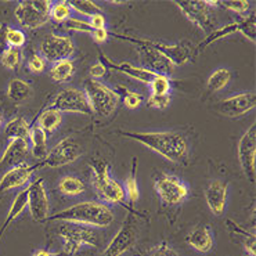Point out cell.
<instances>
[{
  "label": "cell",
  "instance_id": "cb8c5ba5",
  "mask_svg": "<svg viewBox=\"0 0 256 256\" xmlns=\"http://www.w3.org/2000/svg\"><path fill=\"white\" fill-rule=\"evenodd\" d=\"M30 148L32 150V154L39 161H42L46 158L48 152V133L40 129L38 125L30 126Z\"/></svg>",
  "mask_w": 256,
  "mask_h": 256
},
{
  "label": "cell",
  "instance_id": "1f68e13d",
  "mask_svg": "<svg viewBox=\"0 0 256 256\" xmlns=\"http://www.w3.org/2000/svg\"><path fill=\"white\" fill-rule=\"evenodd\" d=\"M137 164H138L137 158H133V161H132V170L129 173V176L126 178L125 186H124L126 196L129 198L130 202H136L137 200H138V196H140V190H138V183H137L136 176Z\"/></svg>",
  "mask_w": 256,
  "mask_h": 256
},
{
  "label": "cell",
  "instance_id": "e575fe53",
  "mask_svg": "<svg viewBox=\"0 0 256 256\" xmlns=\"http://www.w3.org/2000/svg\"><path fill=\"white\" fill-rule=\"evenodd\" d=\"M68 3L71 6L72 12H76L78 14H80L84 17L89 18L90 16H93L96 12H102V7L94 2H90V0H72Z\"/></svg>",
  "mask_w": 256,
  "mask_h": 256
},
{
  "label": "cell",
  "instance_id": "5b68a950",
  "mask_svg": "<svg viewBox=\"0 0 256 256\" xmlns=\"http://www.w3.org/2000/svg\"><path fill=\"white\" fill-rule=\"evenodd\" d=\"M82 154H84V148L78 143L76 138L66 137L48 151L44 160L39 161L34 166L35 169H42V168H53L54 169V168L66 166V165H70L72 162L79 160Z\"/></svg>",
  "mask_w": 256,
  "mask_h": 256
},
{
  "label": "cell",
  "instance_id": "f546056e",
  "mask_svg": "<svg viewBox=\"0 0 256 256\" xmlns=\"http://www.w3.org/2000/svg\"><path fill=\"white\" fill-rule=\"evenodd\" d=\"M84 190H86V186L84 182L72 174H66L64 178H61L60 183H58V191L66 196H80V194H84Z\"/></svg>",
  "mask_w": 256,
  "mask_h": 256
},
{
  "label": "cell",
  "instance_id": "c3c4849f",
  "mask_svg": "<svg viewBox=\"0 0 256 256\" xmlns=\"http://www.w3.org/2000/svg\"><path fill=\"white\" fill-rule=\"evenodd\" d=\"M8 25L0 22V53H3L8 46H7V32H8Z\"/></svg>",
  "mask_w": 256,
  "mask_h": 256
},
{
  "label": "cell",
  "instance_id": "d4e9b609",
  "mask_svg": "<svg viewBox=\"0 0 256 256\" xmlns=\"http://www.w3.org/2000/svg\"><path fill=\"white\" fill-rule=\"evenodd\" d=\"M32 94V86L26 80L20 78H12L7 84V97L16 104L25 102Z\"/></svg>",
  "mask_w": 256,
  "mask_h": 256
},
{
  "label": "cell",
  "instance_id": "4316f807",
  "mask_svg": "<svg viewBox=\"0 0 256 256\" xmlns=\"http://www.w3.org/2000/svg\"><path fill=\"white\" fill-rule=\"evenodd\" d=\"M30 125L28 120L22 116H16L12 120H8L4 126V134L10 140L12 138H21V140H28L30 138Z\"/></svg>",
  "mask_w": 256,
  "mask_h": 256
},
{
  "label": "cell",
  "instance_id": "8d00e7d4",
  "mask_svg": "<svg viewBox=\"0 0 256 256\" xmlns=\"http://www.w3.org/2000/svg\"><path fill=\"white\" fill-rule=\"evenodd\" d=\"M228 224H230V227H232V232L242 236V245H244V248H245V250H246L248 256H255L256 255L255 234L248 232L246 230H244L242 227H240V226H237L236 223H232V220H228Z\"/></svg>",
  "mask_w": 256,
  "mask_h": 256
},
{
  "label": "cell",
  "instance_id": "9a60e30c",
  "mask_svg": "<svg viewBox=\"0 0 256 256\" xmlns=\"http://www.w3.org/2000/svg\"><path fill=\"white\" fill-rule=\"evenodd\" d=\"M137 241V226L133 216H129L122 224L115 237L102 252V256H122L130 250Z\"/></svg>",
  "mask_w": 256,
  "mask_h": 256
},
{
  "label": "cell",
  "instance_id": "d6a6232c",
  "mask_svg": "<svg viewBox=\"0 0 256 256\" xmlns=\"http://www.w3.org/2000/svg\"><path fill=\"white\" fill-rule=\"evenodd\" d=\"M0 62L2 66L10 70V71H16L20 68L21 62H22V52L21 48H7L0 57Z\"/></svg>",
  "mask_w": 256,
  "mask_h": 256
},
{
  "label": "cell",
  "instance_id": "5bb4252c",
  "mask_svg": "<svg viewBox=\"0 0 256 256\" xmlns=\"http://www.w3.org/2000/svg\"><path fill=\"white\" fill-rule=\"evenodd\" d=\"M75 52V43L71 36L66 35H52L46 36L40 43V54L48 61H60L71 58Z\"/></svg>",
  "mask_w": 256,
  "mask_h": 256
},
{
  "label": "cell",
  "instance_id": "60d3db41",
  "mask_svg": "<svg viewBox=\"0 0 256 256\" xmlns=\"http://www.w3.org/2000/svg\"><path fill=\"white\" fill-rule=\"evenodd\" d=\"M219 6L224 7L226 10H230L232 12H237L240 16H242L244 12L250 10V2L246 0H226V2H219Z\"/></svg>",
  "mask_w": 256,
  "mask_h": 256
},
{
  "label": "cell",
  "instance_id": "7bdbcfd3",
  "mask_svg": "<svg viewBox=\"0 0 256 256\" xmlns=\"http://www.w3.org/2000/svg\"><path fill=\"white\" fill-rule=\"evenodd\" d=\"M64 26H66L68 30H74V32H84V34H89L92 35V28L88 24V21L84 20H80V18H74L71 17L66 22H64Z\"/></svg>",
  "mask_w": 256,
  "mask_h": 256
},
{
  "label": "cell",
  "instance_id": "6da1fadb",
  "mask_svg": "<svg viewBox=\"0 0 256 256\" xmlns=\"http://www.w3.org/2000/svg\"><path fill=\"white\" fill-rule=\"evenodd\" d=\"M120 133L124 137L134 140L174 164L184 161L190 152L188 140L180 132H120Z\"/></svg>",
  "mask_w": 256,
  "mask_h": 256
},
{
  "label": "cell",
  "instance_id": "3957f363",
  "mask_svg": "<svg viewBox=\"0 0 256 256\" xmlns=\"http://www.w3.org/2000/svg\"><path fill=\"white\" fill-rule=\"evenodd\" d=\"M90 166V182L94 187L97 196L106 204H112V205H120L124 204L126 200L125 188L120 182L114 179L111 176L110 165L104 161H92ZM102 202V204H104Z\"/></svg>",
  "mask_w": 256,
  "mask_h": 256
},
{
  "label": "cell",
  "instance_id": "603a6c76",
  "mask_svg": "<svg viewBox=\"0 0 256 256\" xmlns=\"http://www.w3.org/2000/svg\"><path fill=\"white\" fill-rule=\"evenodd\" d=\"M30 151V142L21 138H12L7 144L4 152L0 156V166H14L21 164L24 156Z\"/></svg>",
  "mask_w": 256,
  "mask_h": 256
},
{
  "label": "cell",
  "instance_id": "52a82bcc",
  "mask_svg": "<svg viewBox=\"0 0 256 256\" xmlns=\"http://www.w3.org/2000/svg\"><path fill=\"white\" fill-rule=\"evenodd\" d=\"M60 237L64 242V250L68 255H74L84 246H97L98 236L93 227L64 223L60 227Z\"/></svg>",
  "mask_w": 256,
  "mask_h": 256
},
{
  "label": "cell",
  "instance_id": "e0dca14e",
  "mask_svg": "<svg viewBox=\"0 0 256 256\" xmlns=\"http://www.w3.org/2000/svg\"><path fill=\"white\" fill-rule=\"evenodd\" d=\"M256 107V94L254 92H242L226 97L218 102L216 111L226 116H242Z\"/></svg>",
  "mask_w": 256,
  "mask_h": 256
},
{
  "label": "cell",
  "instance_id": "277c9868",
  "mask_svg": "<svg viewBox=\"0 0 256 256\" xmlns=\"http://www.w3.org/2000/svg\"><path fill=\"white\" fill-rule=\"evenodd\" d=\"M84 92L89 100L92 112L98 114L102 116H108L118 108L120 94L100 80L96 79L86 80Z\"/></svg>",
  "mask_w": 256,
  "mask_h": 256
},
{
  "label": "cell",
  "instance_id": "4fadbf2b",
  "mask_svg": "<svg viewBox=\"0 0 256 256\" xmlns=\"http://www.w3.org/2000/svg\"><path fill=\"white\" fill-rule=\"evenodd\" d=\"M114 36L124 39V40H129V42L136 43L137 46H140L142 53L144 56V61L147 62V66H150L148 70H151L155 74H162V75H169L174 71L176 66H173L170 61L168 60L166 57L154 46H151L147 39H138V38H132V36H124L120 34H114Z\"/></svg>",
  "mask_w": 256,
  "mask_h": 256
},
{
  "label": "cell",
  "instance_id": "ab89813d",
  "mask_svg": "<svg viewBox=\"0 0 256 256\" xmlns=\"http://www.w3.org/2000/svg\"><path fill=\"white\" fill-rule=\"evenodd\" d=\"M147 107L154 108V110H166L170 102H172V96L170 94H150V97L147 98Z\"/></svg>",
  "mask_w": 256,
  "mask_h": 256
},
{
  "label": "cell",
  "instance_id": "b9f144b4",
  "mask_svg": "<svg viewBox=\"0 0 256 256\" xmlns=\"http://www.w3.org/2000/svg\"><path fill=\"white\" fill-rule=\"evenodd\" d=\"M146 256H179V254L176 250H173L170 245L162 241V242H158V244L152 245L148 250Z\"/></svg>",
  "mask_w": 256,
  "mask_h": 256
},
{
  "label": "cell",
  "instance_id": "30bf717a",
  "mask_svg": "<svg viewBox=\"0 0 256 256\" xmlns=\"http://www.w3.org/2000/svg\"><path fill=\"white\" fill-rule=\"evenodd\" d=\"M50 107L60 111L61 114H82V115L93 114L86 93L84 89H78V88H66L61 90L54 97Z\"/></svg>",
  "mask_w": 256,
  "mask_h": 256
},
{
  "label": "cell",
  "instance_id": "ee69618b",
  "mask_svg": "<svg viewBox=\"0 0 256 256\" xmlns=\"http://www.w3.org/2000/svg\"><path fill=\"white\" fill-rule=\"evenodd\" d=\"M143 96L142 93H137V92H132V90H125V96H124V104L126 108L129 110H136L142 104H143Z\"/></svg>",
  "mask_w": 256,
  "mask_h": 256
},
{
  "label": "cell",
  "instance_id": "f1b7e54d",
  "mask_svg": "<svg viewBox=\"0 0 256 256\" xmlns=\"http://www.w3.org/2000/svg\"><path fill=\"white\" fill-rule=\"evenodd\" d=\"M61 122H62V114L52 107L43 110L38 118V126L46 133H53L57 130L61 126Z\"/></svg>",
  "mask_w": 256,
  "mask_h": 256
},
{
  "label": "cell",
  "instance_id": "d590c367",
  "mask_svg": "<svg viewBox=\"0 0 256 256\" xmlns=\"http://www.w3.org/2000/svg\"><path fill=\"white\" fill-rule=\"evenodd\" d=\"M150 89H151V94H170V90H172L170 78L162 74H155L152 80L150 82Z\"/></svg>",
  "mask_w": 256,
  "mask_h": 256
},
{
  "label": "cell",
  "instance_id": "7402d4cb",
  "mask_svg": "<svg viewBox=\"0 0 256 256\" xmlns=\"http://www.w3.org/2000/svg\"><path fill=\"white\" fill-rule=\"evenodd\" d=\"M102 61H106L112 70L122 72V74H125L126 76L132 78V79H136V80L142 82V84H150V82L152 80V78L155 76V72H152L148 68L136 66L130 64V62H114L111 58H108L107 56H104V54H102Z\"/></svg>",
  "mask_w": 256,
  "mask_h": 256
},
{
  "label": "cell",
  "instance_id": "4dcf8cb0",
  "mask_svg": "<svg viewBox=\"0 0 256 256\" xmlns=\"http://www.w3.org/2000/svg\"><path fill=\"white\" fill-rule=\"evenodd\" d=\"M232 71L228 68H218L216 71L210 74L206 82V89L209 92H219V90L224 89L227 84L232 80Z\"/></svg>",
  "mask_w": 256,
  "mask_h": 256
},
{
  "label": "cell",
  "instance_id": "7a4b0ae2",
  "mask_svg": "<svg viewBox=\"0 0 256 256\" xmlns=\"http://www.w3.org/2000/svg\"><path fill=\"white\" fill-rule=\"evenodd\" d=\"M114 212L106 204L97 201H84L61 210L58 214L48 216V222L60 220L64 223H72L88 227H108L112 224Z\"/></svg>",
  "mask_w": 256,
  "mask_h": 256
},
{
  "label": "cell",
  "instance_id": "8992f818",
  "mask_svg": "<svg viewBox=\"0 0 256 256\" xmlns=\"http://www.w3.org/2000/svg\"><path fill=\"white\" fill-rule=\"evenodd\" d=\"M50 6H52V2H48V0L20 2L14 10V17L21 26L28 28V30H38L48 22Z\"/></svg>",
  "mask_w": 256,
  "mask_h": 256
},
{
  "label": "cell",
  "instance_id": "ffe728a7",
  "mask_svg": "<svg viewBox=\"0 0 256 256\" xmlns=\"http://www.w3.org/2000/svg\"><path fill=\"white\" fill-rule=\"evenodd\" d=\"M148 42L151 46L158 48L174 66H184L192 58V52H191L190 44H187V43L168 44L164 42H154V40H148Z\"/></svg>",
  "mask_w": 256,
  "mask_h": 256
},
{
  "label": "cell",
  "instance_id": "bcb514c9",
  "mask_svg": "<svg viewBox=\"0 0 256 256\" xmlns=\"http://www.w3.org/2000/svg\"><path fill=\"white\" fill-rule=\"evenodd\" d=\"M106 72H107V66L104 64V62H102V61H97L96 64H93V66H90L89 70V75L92 79H100V78H102L104 75H106Z\"/></svg>",
  "mask_w": 256,
  "mask_h": 256
},
{
  "label": "cell",
  "instance_id": "484cf974",
  "mask_svg": "<svg viewBox=\"0 0 256 256\" xmlns=\"http://www.w3.org/2000/svg\"><path fill=\"white\" fill-rule=\"evenodd\" d=\"M26 196H28L26 188H25V190H21L17 196H16V198H14V201H12V206L8 209V212H7L6 220H4L3 226L0 228V238L3 237V234H4V232H6L7 228L12 226V222H16V219H17L18 216L26 209V204H28Z\"/></svg>",
  "mask_w": 256,
  "mask_h": 256
},
{
  "label": "cell",
  "instance_id": "74e56055",
  "mask_svg": "<svg viewBox=\"0 0 256 256\" xmlns=\"http://www.w3.org/2000/svg\"><path fill=\"white\" fill-rule=\"evenodd\" d=\"M26 43V36L18 28H8L7 32V46L14 48H21Z\"/></svg>",
  "mask_w": 256,
  "mask_h": 256
},
{
  "label": "cell",
  "instance_id": "f35d334b",
  "mask_svg": "<svg viewBox=\"0 0 256 256\" xmlns=\"http://www.w3.org/2000/svg\"><path fill=\"white\" fill-rule=\"evenodd\" d=\"M48 68V60L40 53H32L28 58V70L32 74H42Z\"/></svg>",
  "mask_w": 256,
  "mask_h": 256
},
{
  "label": "cell",
  "instance_id": "836d02e7",
  "mask_svg": "<svg viewBox=\"0 0 256 256\" xmlns=\"http://www.w3.org/2000/svg\"><path fill=\"white\" fill-rule=\"evenodd\" d=\"M72 8L70 3L62 2H52L50 6V20H54L56 22H66L72 17Z\"/></svg>",
  "mask_w": 256,
  "mask_h": 256
},
{
  "label": "cell",
  "instance_id": "83f0119b",
  "mask_svg": "<svg viewBox=\"0 0 256 256\" xmlns=\"http://www.w3.org/2000/svg\"><path fill=\"white\" fill-rule=\"evenodd\" d=\"M50 78L53 79L54 82L58 84H64L68 82L74 74H75V64L71 58H66V60H60L53 62V66L50 68Z\"/></svg>",
  "mask_w": 256,
  "mask_h": 256
},
{
  "label": "cell",
  "instance_id": "681fc988",
  "mask_svg": "<svg viewBox=\"0 0 256 256\" xmlns=\"http://www.w3.org/2000/svg\"><path fill=\"white\" fill-rule=\"evenodd\" d=\"M34 256H53V255H52L48 250H36L35 254H34Z\"/></svg>",
  "mask_w": 256,
  "mask_h": 256
},
{
  "label": "cell",
  "instance_id": "2e32d148",
  "mask_svg": "<svg viewBox=\"0 0 256 256\" xmlns=\"http://www.w3.org/2000/svg\"><path fill=\"white\" fill-rule=\"evenodd\" d=\"M174 6L183 12L191 24L196 28L209 34L214 30V18H212V8L205 2H174Z\"/></svg>",
  "mask_w": 256,
  "mask_h": 256
},
{
  "label": "cell",
  "instance_id": "44dd1931",
  "mask_svg": "<svg viewBox=\"0 0 256 256\" xmlns=\"http://www.w3.org/2000/svg\"><path fill=\"white\" fill-rule=\"evenodd\" d=\"M186 241L192 250H198L201 254H206L214 248V232L208 226L198 224V226L192 227L188 232L187 237H186Z\"/></svg>",
  "mask_w": 256,
  "mask_h": 256
},
{
  "label": "cell",
  "instance_id": "816d5d0a",
  "mask_svg": "<svg viewBox=\"0 0 256 256\" xmlns=\"http://www.w3.org/2000/svg\"><path fill=\"white\" fill-rule=\"evenodd\" d=\"M3 125H4V118H3V115L0 114V129L3 128Z\"/></svg>",
  "mask_w": 256,
  "mask_h": 256
},
{
  "label": "cell",
  "instance_id": "9c48e42d",
  "mask_svg": "<svg viewBox=\"0 0 256 256\" xmlns=\"http://www.w3.org/2000/svg\"><path fill=\"white\" fill-rule=\"evenodd\" d=\"M154 190L162 201L169 205L184 202L190 196V188L183 180L169 173H162L155 179Z\"/></svg>",
  "mask_w": 256,
  "mask_h": 256
},
{
  "label": "cell",
  "instance_id": "7c38bea8",
  "mask_svg": "<svg viewBox=\"0 0 256 256\" xmlns=\"http://www.w3.org/2000/svg\"><path fill=\"white\" fill-rule=\"evenodd\" d=\"M26 191H28L26 208L30 210L32 219L35 222L48 220V218L50 216L48 214H50V201H48L44 180L42 178H36L26 187Z\"/></svg>",
  "mask_w": 256,
  "mask_h": 256
},
{
  "label": "cell",
  "instance_id": "f907efd6",
  "mask_svg": "<svg viewBox=\"0 0 256 256\" xmlns=\"http://www.w3.org/2000/svg\"><path fill=\"white\" fill-rule=\"evenodd\" d=\"M108 3H111V4H124L125 2H115V0H110Z\"/></svg>",
  "mask_w": 256,
  "mask_h": 256
},
{
  "label": "cell",
  "instance_id": "7dc6e473",
  "mask_svg": "<svg viewBox=\"0 0 256 256\" xmlns=\"http://www.w3.org/2000/svg\"><path fill=\"white\" fill-rule=\"evenodd\" d=\"M92 38L96 43L102 44V43L107 42L108 36H110V32L107 30V28H102V30H92Z\"/></svg>",
  "mask_w": 256,
  "mask_h": 256
},
{
  "label": "cell",
  "instance_id": "8fae6325",
  "mask_svg": "<svg viewBox=\"0 0 256 256\" xmlns=\"http://www.w3.org/2000/svg\"><path fill=\"white\" fill-rule=\"evenodd\" d=\"M237 156L245 178L250 183L256 179V126L250 125L241 136L237 146Z\"/></svg>",
  "mask_w": 256,
  "mask_h": 256
},
{
  "label": "cell",
  "instance_id": "f6af8a7d",
  "mask_svg": "<svg viewBox=\"0 0 256 256\" xmlns=\"http://www.w3.org/2000/svg\"><path fill=\"white\" fill-rule=\"evenodd\" d=\"M88 24L92 30H102V28H106L107 20L102 12H96L93 16H90L89 20H88Z\"/></svg>",
  "mask_w": 256,
  "mask_h": 256
},
{
  "label": "cell",
  "instance_id": "d6986e66",
  "mask_svg": "<svg viewBox=\"0 0 256 256\" xmlns=\"http://www.w3.org/2000/svg\"><path fill=\"white\" fill-rule=\"evenodd\" d=\"M204 196L209 210L214 216H222L226 209L227 198H228V183L219 179L212 180L205 188Z\"/></svg>",
  "mask_w": 256,
  "mask_h": 256
},
{
  "label": "cell",
  "instance_id": "ac0fdd59",
  "mask_svg": "<svg viewBox=\"0 0 256 256\" xmlns=\"http://www.w3.org/2000/svg\"><path fill=\"white\" fill-rule=\"evenodd\" d=\"M35 170V166L26 164V162H21V164L14 165L2 176L0 191H8L24 187L28 183H30V179H32Z\"/></svg>",
  "mask_w": 256,
  "mask_h": 256
},
{
  "label": "cell",
  "instance_id": "ba28073f",
  "mask_svg": "<svg viewBox=\"0 0 256 256\" xmlns=\"http://www.w3.org/2000/svg\"><path fill=\"white\" fill-rule=\"evenodd\" d=\"M242 34V35L250 39V42H256V16L255 12H250L248 16H245L238 21H234L232 24H226L222 28H218V30H212L206 39L202 40V42L198 44V50H202V48H206L209 44H212L216 40H220L226 36H230L232 34Z\"/></svg>",
  "mask_w": 256,
  "mask_h": 256
}]
</instances>
